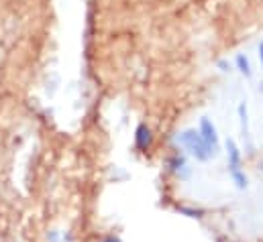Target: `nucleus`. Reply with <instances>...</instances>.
I'll return each mask as SVG.
<instances>
[{
    "label": "nucleus",
    "mask_w": 263,
    "mask_h": 242,
    "mask_svg": "<svg viewBox=\"0 0 263 242\" xmlns=\"http://www.w3.org/2000/svg\"><path fill=\"white\" fill-rule=\"evenodd\" d=\"M176 143H178L180 147H184V149H186L196 161H200V163H206L210 157H214L212 151H210V147L202 140L200 132L194 130V128H188V130L180 132V134L176 136Z\"/></svg>",
    "instance_id": "obj_1"
},
{
    "label": "nucleus",
    "mask_w": 263,
    "mask_h": 242,
    "mask_svg": "<svg viewBox=\"0 0 263 242\" xmlns=\"http://www.w3.org/2000/svg\"><path fill=\"white\" fill-rule=\"evenodd\" d=\"M224 147H227V159H229L227 171H229L231 179H233L237 189H247L249 183H247V175H245V171H243V167H241L243 159H241V151H239L237 143H235L233 138H227Z\"/></svg>",
    "instance_id": "obj_2"
},
{
    "label": "nucleus",
    "mask_w": 263,
    "mask_h": 242,
    "mask_svg": "<svg viewBox=\"0 0 263 242\" xmlns=\"http://www.w3.org/2000/svg\"><path fill=\"white\" fill-rule=\"evenodd\" d=\"M198 132L202 136V140L210 147L212 155H216L220 151V140H218V132H216V126L210 118H200V126H198Z\"/></svg>",
    "instance_id": "obj_3"
},
{
    "label": "nucleus",
    "mask_w": 263,
    "mask_h": 242,
    "mask_svg": "<svg viewBox=\"0 0 263 242\" xmlns=\"http://www.w3.org/2000/svg\"><path fill=\"white\" fill-rule=\"evenodd\" d=\"M151 145H153V132L145 122H141L135 128V149L139 153H147L151 149Z\"/></svg>",
    "instance_id": "obj_4"
},
{
    "label": "nucleus",
    "mask_w": 263,
    "mask_h": 242,
    "mask_svg": "<svg viewBox=\"0 0 263 242\" xmlns=\"http://www.w3.org/2000/svg\"><path fill=\"white\" fill-rule=\"evenodd\" d=\"M167 171L174 173V175H178V177L184 175V171H186V157L180 151H176V153L170 155V159H167Z\"/></svg>",
    "instance_id": "obj_5"
},
{
    "label": "nucleus",
    "mask_w": 263,
    "mask_h": 242,
    "mask_svg": "<svg viewBox=\"0 0 263 242\" xmlns=\"http://www.w3.org/2000/svg\"><path fill=\"white\" fill-rule=\"evenodd\" d=\"M235 63H237V69H239L245 77H251V75H253V71H251V63H249V59H247L245 53H239V55L235 57Z\"/></svg>",
    "instance_id": "obj_6"
},
{
    "label": "nucleus",
    "mask_w": 263,
    "mask_h": 242,
    "mask_svg": "<svg viewBox=\"0 0 263 242\" xmlns=\"http://www.w3.org/2000/svg\"><path fill=\"white\" fill-rule=\"evenodd\" d=\"M239 120H241V128H243V136L249 132V114H247V102L239 104Z\"/></svg>",
    "instance_id": "obj_7"
},
{
    "label": "nucleus",
    "mask_w": 263,
    "mask_h": 242,
    "mask_svg": "<svg viewBox=\"0 0 263 242\" xmlns=\"http://www.w3.org/2000/svg\"><path fill=\"white\" fill-rule=\"evenodd\" d=\"M178 212L188 216V218H202L204 216V210H198V208H186V206H178Z\"/></svg>",
    "instance_id": "obj_8"
},
{
    "label": "nucleus",
    "mask_w": 263,
    "mask_h": 242,
    "mask_svg": "<svg viewBox=\"0 0 263 242\" xmlns=\"http://www.w3.org/2000/svg\"><path fill=\"white\" fill-rule=\"evenodd\" d=\"M49 242H71V236L69 234H60V232H51L49 234Z\"/></svg>",
    "instance_id": "obj_9"
},
{
    "label": "nucleus",
    "mask_w": 263,
    "mask_h": 242,
    "mask_svg": "<svg viewBox=\"0 0 263 242\" xmlns=\"http://www.w3.org/2000/svg\"><path fill=\"white\" fill-rule=\"evenodd\" d=\"M98 242H123V240H121V236H117V234H106V236H102Z\"/></svg>",
    "instance_id": "obj_10"
},
{
    "label": "nucleus",
    "mask_w": 263,
    "mask_h": 242,
    "mask_svg": "<svg viewBox=\"0 0 263 242\" xmlns=\"http://www.w3.org/2000/svg\"><path fill=\"white\" fill-rule=\"evenodd\" d=\"M218 67H220L222 71H229V63H227V61H224V59H220V61H218Z\"/></svg>",
    "instance_id": "obj_11"
},
{
    "label": "nucleus",
    "mask_w": 263,
    "mask_h": 242,
    "mask_svg": "<svg viewBox=\"0 0 263 242\" xmlns=\"http://www.w3.org/2000/svg\"><path fill=\"white\" fill-rule=\"evenodd\" d=\"M259 61H261V67H263V41L259 43Z\"/></svg>",
    "instance_id": "obj_12"
},
{
    "label": "nucleus",
    "mask_w": 263,
    "mask_h": 242,
    "mask_svg": "<svg viewBox=\"0 0 263 242\" xmlns=\"http://www.w3.org/2000/svg\"><path fill=\"white\" fill-rule=\"evenodd\" d=\"M259 169H261V171H263V163H259Z\"/></svg>",
    "instance_id": "obj_13"
}]
</instances>
